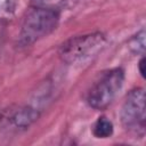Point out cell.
<instances>
[{
  "label": "cell",
  "mask_w": 146,
  "mask_h": 146,
  "mask_svg": "<svg viewBox=\"0 0 146 146\" xmlns=\"http://www.w3.org/2000/svg\"><path fill=\"white\" fill-rule=\"evenodd\" d=\"M59 22V13L56 10L33 6L22 23L19 42L24 46L32 44L54 32Z\"/></svg>",
  "instance_id": "6da1fadb"
},
{
  "label": "cell",
  "mask_w": 146,
  "mask_h": 146,
  "mask_svg": "<svg viewBox=\"0 0 146 146\" xmlns=\"http://www.w3.org/2000/svg\"><path fill=\"white\" fill-rule=\"evenodd\" d=\"M123 81L124 71L121 67L106 71L89 89L87 103L95 110H105L117 96L123 86Z\"/></svg>",
  "instance_id": "7a4b0ae2"
},
{
  "label": "cell",
  "mask_w": 146,
  "mask_h": 146,
  "mask_svg": "<svg viewBox=\"0 0 146 146\" xmlns=\"http://www.w3.org/2000/svg\"><path fill=\"white\" fill-rule=\"evenodd\" d=\"M106 44V38L100 32L76 35L66 40L58 50L59 57L67 64H76L96 55Z\"/></svg>",
  "instance_id": "3957f363"
},
{
  "label": "cell",
  "mask_w": 146,
  "mask_h": 146,
  "mask_svg": "<svg viewBox=\"0 0 146 146\" xmlns=\"http://www.w3.org/2000/svg\"><path fill=\"white\" fill-rule=\"evenodd\" d=\"M145 91L135 88L129 91L122 104L120 116L125 130L143 137L145 135Z\"/></svg>",
  "instance_id": "277c9868"
},
{
  "label": "cell",
  "mask_w": 146,
  "mask_h": 146,
  "mask_svg": "<svg viewBox=\"0 0 146 146\" xmlns=\"http://www.w3.org/2000/svg\"><path fill=\"white\" fill-rule=\"evenodd\" d=\"M39 117V112L38 110L25 106V107H19L16 110L8 119L10 124L16 128V129H26L29 128L35 120Z\"/></svg>",
  "instance_id": "5b68a950"
},
{
  "label": "cell",
  "mask_w": 146,
  "mask_h": 146,
  "mask_svg": "<svg viewBox=\"0 0 146 146\" xmlns=\"http://www.w3.org/2000/svg\"><path fill=\"white\" fill-rule=\"evenodd\" d=\"M113 123L106 116H100L92 127V133L97 138H108L113 135Z\"/></svg>",
  "instance_id": "8992f818"
},
{
  "label": "cell",
  "mask_w": 146,
  "mask_h": 146,
  "mask_svg": "<svg viewBox=\"0 0 146 146\" xmlns=\"http://www.w3.org/2000/svg\"><path fill=\"white\" fill-rule=\"evenodd\" d=\"M128 46L132 52L143 56L145 52V30L141 29L137 34H135L129 40Z\"/></svg>",
  "instance_id": "52a82bcc"
},
{
  "label": "cell",
  "mask_w": 146,
  "mask_h": 146,
  "mask_svg": "<svg viewBox=\"0 0 146 146\" xmlns=\"http://www.w3.org/2000/svg\"><path fill=\"white\" fill-rule=\"evenodd\" d=\"M73 0H33V5L36 7H42L51 10H56L59 13V10L67 5H70Z\"/></svg>",
  "instance_id": "ba28073f"
},
{
  "label": "cell",
  "mask_w": 146,
  "mask_h": 146,
  "mask_svg": "<svg viewBox=\"0 0 146 146\" xmlns=\"http://www.w3.org/2000/svg\"><path fill=\"white\" fill-rule=\"evenodd\" d=\"M138 68H139V73H140V75L144 78V76H145V57H144V55L141 56V58H140V60H139Z\"/></svg>",
  "instance_id": "9c48e42d"
}]
</instances>
